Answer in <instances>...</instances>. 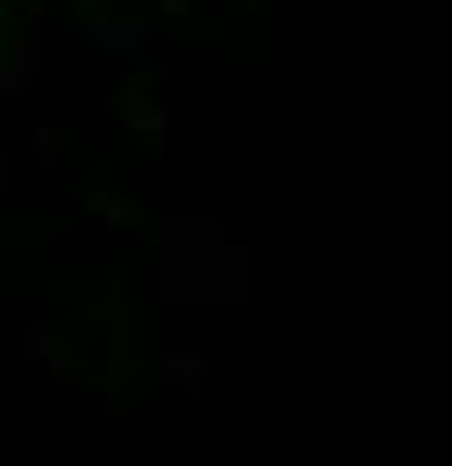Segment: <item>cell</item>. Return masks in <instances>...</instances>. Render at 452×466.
Here are the masks:
<instances>
[{
    "label": "cell",
    "instance_id": "obj_1",
    "mask_svg": "<svg viewBox=\"0 0 452 466\" xmlns=\"http://www.w3.org/2000/svg\"><path fill=\"white\" fill-rule=\"evenodd\" d=\"M87 36H94L101 51H129V58H144V29H137V22H94Z\"/></svg>",
    "mask_w": 452,
    "mask_h": 466
},
{
    "label": "cell",
    "instance_id": "obj_2",
    "mask_svg": "<svg viewBox=\"0 0 452 466\" xmlns=\"http://www.w3.org/2000/svg\"><path fill=\"white\" fill-rule=\"evenodd\" d=\"M87 7H94V0H87Z\"/></svg>",
    "mask_w": 452,
    "mask_h": 466
}]
</instances>
